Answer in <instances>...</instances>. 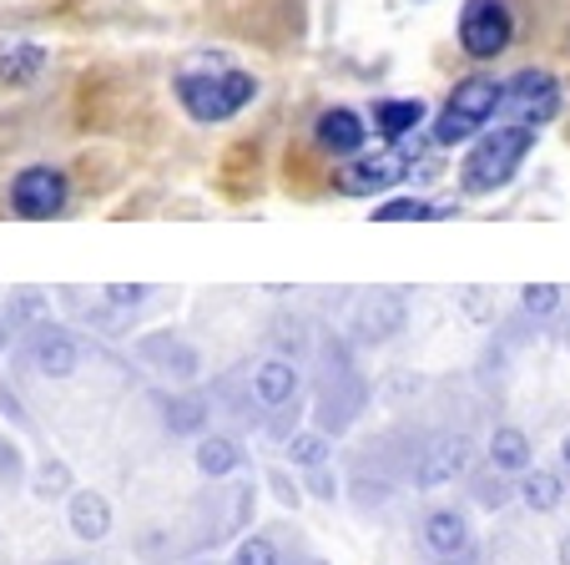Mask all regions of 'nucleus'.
Segmentation results:
<instances>
[{"mask_svg": "<svg viewBox=\"0 0 570 565\" xmlns=\"http://www.w3.org/2000/svg\"><path fill=\"white\" fill-rule=\"evenodd\" d=\"M258 97V81L248 71L227 66L223 56H197L177 71V101L193 121H227Z\"/></svg>", "mask_w": 570, "mask_h": 565, "instance_id": "obj_1", "label": "nucleus"}, {"mask_svg": "<svg viewBox=\"0 0 570 565\" xmlns=\"http://www.w3.org/2000/svg\"><path fill=\"white\" fill-rule=\"evenodd\" d=\"M530 147H535V127H520V121H505V127L484 131L460 167V187L474 197L505 187V182L520 172V162L530 157Z\"/></svg>", "mask_w": 570, "mask_h": 565, "instance_id": "obj_2", "label": "nucleus"}, {"mask_svg": "<svg viewBox=\"0 0 570 565\" xmlns=\"http://www.w3.org/2000/svg\"><path fill=\"white\" fill-rule=\"evenodd\" d=\"M500 101H505V81L495 76H464L450 91L440 121H434V147H460L474 131H484L500 117Z\"/></svg>", "mask_w": 570, "mask_h": 565, "instance_id": "obj_3", "label": "nucleus"}, {"mask_svg": "<svg viewBox=\"0 0 570 565\" xmlns=\"http://www.w3.org/2000/svg\"><path fill=\"white\" fill-rule=\"evenodd\" d=\"M414 162H420V142H414V137L389 142L384 152H374V157H358V162H348V167L338 172V193H348V197L389 193V187H399V182L410 177Z\"/></svg>", "mask_w": 570, "mask_h": 565, "instance_id": "obj_4", "label": "nucleus"}, {"mask_svg": "<svg viewBox=\"0 0 570 565\" xmlns=\"http://www.w3.org/2000/svg\"><path fill=\"white\" fill-rule=\"evenodd\" d=\"M560 111V81L540 66H525L505 81V101H500V117L520 121V127H546Z\"/></svg>", "mask_w": 570, "mask_h": 565, "instance_id": "obj_5", "label": "nucleus"}, {"mask_svg": "<svg viewBox=\"0 0 570 565\" xmlns=\"http://www.w3.org/2000/svg\"><path fill=\"white\" fill-rule=\"evenodd\" d=\"M515 36V21H510L505 0H464L460 11V46L474 61H495L500 51Z\"/></svg>", "mask_w": 570, "mask_h": 565, "instance_id": "obj_6", "label": "nucleus"}, {"mask_svg": "<svg viewBox=\"0 0 570 565\" xmlns=\"http://www.w3.org/2000/svg\"><path fill=\"white\" fill-rule=\"evenodd\" d=\"M420 545L430 561H460V555L474 551V530H470V515L454 510V505H440L420 520Z\"/></svg>", "mask_w": 570, "mask_h": 565, "instance_id": "obj_7", "label": "nucleus"}, {"mask_svg": "<svg viewBox=\"0 0 570 565\" xmlns=\"http://www.w3.org/2000/svg\"><path fill=\"white\" fill-rule=\"evenodd\" d=\"M11 207L21 217H56L66 207V177L56 167H26L11 182Z\"/></svg>", "mask_w": 570, "mask_h": 565, "instance_id": "obj_8", "label": "nucleus"}, {"mask_svg": "<svg viewBox=\"0 0 570 565\" xmlns=\"http://www.w3.org/2000/svg\"><path fill=\"white\" fill-rule=\"evenodd\" d=\"M470 459H474V439H470V435H444V439H434V445L420 455L414 485H420V490H440V485H454L464 469H470Z\"/></svg>", "mask_w": 570, "mask_h": 565, "instance_id": "obj_9", "label": "nucleus"}, {"mask_svg": "<svg viewBox=\"0 0 570 565\" xmlns=\"http://www.w3.org/2000/svg\"><path fill=\"white\" fill-rule=\"evenodd\" d=\"M404 323H410V303L399 299V293H364L354 303L348 329L358 333V343H384L394 333H404Z\"/></svg>", "mask_w": 570, "mask_h": 565, "instance_id": "obj_10", "label": "nucleus"}, {"mask_svg": "<svg viewBox=\"0 0 570 565\" xmlns=\"http://www.w3.org/2000/svg\"><path fill=\"white\" fill-rule=\"evenodd\" d=\"M36 369L46 373V379H71L76 369H81V343L71 339L66 329H36Z\"/></svg>", "mask_w": 570, "mask_h": 565, "instance_id": "obj_11", "label": "nucleus"}, {"mask_svg": "<svg viewBox=\"0 0 570 565\" xmlns=\"http://www.w3.org/2000/svg\"><path fill=\"white\" fill-rule=\"evenodd\" d=\"M364 121L354 117L348 107H334V111H323L318 127H313V142H318L323 152H334V157H354L358 147H364Z\"/></svg>", "mask_w": 570, "mask_h": 565, "instance_id": "obj_12", "label": "nucleus"}, {"mask_svg": "<svg viewBox=\"0 0 570 565\" xmlns=\"http://www.w3.org/2000/svg\"><path fill=\"white\" fill-rule=\"evenodd\" d=\"M66 520H71V535H76V540H87V545L107 540V535H111V505H107V495L76 490V495H71V510H66Z\"/></svg>", "mask_w": 570, "mask_h": 565, "instance_id": "obj_13", "label": "nucleus"}, {"mask_svg": "<svg viewBox=\"0 0 570 565\" xmlns=\"http://www.w3.org/2000/svg\"><path fill=\"white\" fill-rule=\"evenodd\" d=\"M253 394L268 409L288 405V399L298 394V369H293V359H263L258 369H253Z\"/></svg>", "mask_w": 570, "mask_h": 565, "instance_id": "obj_14", "label": "nucleus"}, {"mask_svg": "<svg viewBox=\"0 0 570 565\" xmlns=\"http://www.w3.org/2000/svg\"><path fill=\"white\" fill-rule=\"evenodd\" d=\"M490 465H495L500 475H530V465H535V449H530L525 429L500 425L495 435H490Z\"/></svg>", "mask_w": 570, "mask_h": 565, "instance_id": "obj_15", "label": "nucleus"}, {"mask_svg": "<svg viewBox=\"0 0 570 565\" xmlns=\"http://www.w3.org/2000/svg\"><path fill=\"white\" fill-rule=\"evenodd\" d=\"M424 121V101L420 97H399V101H379L374 107V127L384 131V142H404L414 137Z\"/></svg>", "mask_w": 570, "mask_h": 565, "instance_id": "obj_16", "label": "nucleus"}, {"mask_svg": "<svg viewBox=\"0 0 570 565\" xmlns=\"http://www.w3.org/2000/svg\"><path fill=\"white\" fill-rule=\"evenodd\" d=\"M137 353H141V359H151V363H161V369L173 373V379H197V353L187 349V343L167 339V333H157V339H141Z\"/></svg>", "mask_w": 570, "mask_h": 565, "instance_id": "obj_17", "label": "nucleus"}, {"mask_svg": "<svg viewBox=\"0 0 570 565\" xmlns=\"http://www.w3.org/2000/svg\"><path fill=\"white\" fill-rule=\"evenodd\" d=\"M41 71H46V51L36 41H16V46L0 51V81L26 86V81H36Z\"/></svg>", "mask_w": 570, "mask_h": 565, "instance_id": "obj_18", "label": "nucleus"}, {"mask_svg": "<svg viewBox=\"0 0 570 565\" xmlns=\"http://www.w3.org/2000/svg\"><path fill=\"white\" fill-rule=\"evenodd\" d=\"M520 500H525V510L550 515V510H560V500H566V485H560L556 469H530L525 480H520Z\"/></svg>", "mask_w": 570, "mask_h": 565, "instance_id": "obj_19", "label": "nucleus"}, {"mask_svg": "<svg viewBox=\"0 0 570 565\" xmlns=\"http://www.w3.org/2000/svg\"><path fill=\"white\" fill-rule=\"evenodd\" d=\"M237 465H243V449H237L227 435L197 439V469H203L207 480H223V475H233Z\"/></svg>", "mask_w": 570, "mask_h": 565, "instance_id": "obj_20", "label": "nucleus"}, {"mask_svg": "<svg viewBox=\"0 0 570 565\" xmlns=\"http://www.w3.org/2000/svg\"><path fill=\"white\" fill-rule=\"evenodd\" d=\"M440 217H454V207L424 203V197H394L374 207V223H440Z\"/></svg>", "mask_w": 570, "mask_h": 565, "instance_id": "obj_21", "label": "nucleus"}, {"mask_svg": "<svg viewBox=\"0 0 570 565\" xmlns=\"http://www.w3.org/2000/svg\"><path fill=\"white\" fill-rule=\"evenodd\" d=\"M207 399L203 394H183V399H167V429L173 435H203L207 429Z\"/></svg>", "mask_w": 570, "mask_h": 565, "instance_id": "obj_22", "label": "nucleus"}, {"mask_svg": "<svg viewBox=\"0 0 570 565\" xmlns=\"http://www.w3.org/2000/svg\"><path fill=\"white\" fill-rule=\"evenodd\" d=\"M328 455H334V445H328V435H293L288 439V459L293 465H303V469H318V465H328Z\"/></svg>", "mask_w": 570, "mask_h": 565, "instance_id": "obj_23", "label": "nucleus"}, {"mask_svg": "<svg viewBox=\"0 0 570 565\" xmlns=\"http://www.w3.org/2000/svg\"><path fill=\"white\" fill-rule=\"evenodd\" d=\"M510 495H520V490H510L505 475H500L495 465H490V475H480V480H474V505H480V510H505Z\"/></svg>", "mask_w": 570, "mask_h": 565, "instance_id": "obj_24", "label": "nucleus"}, {"mask_svg": "<svg viewBox=\"0 0 570 565\" xmlns=\"http://www.w3.org/2000/svg\"><path fill=\"white\" fill-rule=\"evenodd\" d=\"M233 565H283V551L268 535H248V540L233 551Z\"/></svg>", "mask_w": 570, "mask_h": 565, "instance_id": "obj_25", "label": "nucleus"}, {"mask_svg": "<svg viewBox=\"0 0 570 565\" xmlns=\"http://www.w3.org/2000/svg\"><path fill=\"white\" fill-rule=\"evenodd\" d=\"M520 309L535 313V319H546V313L560 309V289L556 283H530V289H520Z\"/></svg>", "mask_w": 570, "mask_h": 565, "instance_id": "obj_26", "label": "nucleus"}, {"mask_svg": "<svg viewBox=\"0 0 570 565\" xmlns=\"http://www.w3.org/2000/svg\"><path fill=\"white\" fill-rule=\"evenodd\" d=\"M61 490H71V469H66L61 459H46L41 475H36V495L51 500V495H61Z\"/></svg>", "mask_w": 570, "mask_h": 565, "instance_id": "obj_27", "label": "nucleus"}, {"mask_svg": "<svg viewBox=\"0 0 570 565\" xmlns=\"http://www.w3.org/2000/svg\"><path fill=\"white\" fill-rule=\"evenodd\" d=\"M101 293H107V303H111V309H137V303L141 299H147V283H107V289H101Z\"/></svg>", "mask_w": 570, "mask_h": 565, "instance_id": "obj_28", "label": "nucleus"}, {"mask_svg": "<svg viewBox=\"0 0 570 565\" xmlns=\"http://www.w3.org/2000/svg\"><path fill=\"white\" fill-rule=\"evenodd\" d=\"M11 319H46V299H36V293H16Z\"/></svg>", "mask_w": 570, "mask_h": 565, "instance_id": "obj_29", "label": "nucleus"}, {"mask_svg": "<svg viewBox=\"0 0 570 565\" xmlns=\"http://www.w3.org/2000/svg\"><path fill=\"white\" fill-rule=\"evenodd\" d=\"M308 490L318 495V500H334V495H338V485H334V475H328V465L308 469Z\"/></svg>", "mask_w": 570, "mask_h": 565, "instance_id": "obj_30", "label": "nucleus"}, {"mask_svg": "<svg viewBox=\"0 0 570 565\" xmlns=\"http://www.w3.org/2000/svg\"><path fill=\"white\" fill-rule=\"evenodd\" d=\"M21 475V459H16V445L11 439H0V480H16Z\"/></svg>", "mask_w": 570, "mask_h": 565, "instance_id": "obj_31", "label": "nucleus"}, {"mask_svg": "<svg viewBox=\"0 0 570 565\" xmlns=\"http://www.w3.org/2000/svg\"><path fill=\"white\" fill-rule=\"evenodd\" d=\"M268 480H273V490H278V500H283V505H298V490H293V485L283 480V469H273Z\"/></svg>", "mask_w": 570, "mask_h": 565, "instance_id": "obj_32", "label": "nucleus"}, {"mask_svg": "<svg viewBox=\"0 0 570 565\" xmlns=\"http://www.w3.org/2000/svg\"><path fill=\"white\" fill-rule=\"evenodd\" d=\"M560 565H570V530L560 535Z\"/></svg>", "mask_w": 570, "mask_h": 565, "instance_id": "obj_33", "label": "nucleus"}, {"mask_svg": "<svg viewBox=\"0 0 570 565\" xmlns=\"http://www.w3.org/2000/svg\"><path fill=\"white\" fill-rule=\"evenodd\" d=\"M6 343H11V323L0 319V353H6Z\"/></svg>", "mask_w": 570, "mask_h": 565, "instance_id": "obj_34", "label": "nucleus"}, {"mask_svg": "<svg viewBox=\"0 0 570 565\" xmlns=\"http://www.w3.org/2000/svg\"><path fill=\"white\" fill-rule=\"evenodd\" d=\"M444 565H480V555L470 551V555H460V561H444Z\"/></svg>", "mask_w": 570, "mask_h": 565, "instance_id": "obj_35", "label": "nucleus"}, {"mask_svg": "<svg viewBox=\"0 0 570 565\" xmlns=\"http://www.w3.org/2000/svg\"><path fill=\"white\" fill-rule=\"evenodd\" d=\"M560 459H566V469H570V435L560 439Z\"/></svg>", "mask_w": 570, "mask_h": 565, "instance_id": "obj_36", "label": "nucleus"}, {"mask_svg": "<svg viewBox=\"0 0 570 565\" xmlns=\"http://www.w3.org/2000/svg\"><path fill=\"white\" fill-rule=\"evenodd\" d=\"M46 565H81V561H66V555H61V561H46Z\"/></svg>", "mask_w": 570, "mask_h": 565, "instance_id": "obj_37", "label": "nucleus"}, {"mask_svg": "<svg viewBox=\"0 0 570 565\" xmlns=\"http://www.w3.org/2000/svg\"><path fill=\"white\" fill-rule=\"evenodd\" d=\"M318 565H323V561H318Z\"/></svg>", "mask_w": 570, "mask_h": 565, "instance_id": "obj_38", "label": "nucleus"}]
</instances>
